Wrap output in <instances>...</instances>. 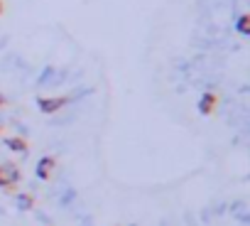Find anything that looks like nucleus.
I'll return each mask as SVG.
<instances>
[{
    "label": "nucleus",
    "mask_w": 250,
    "mask_h": 226,
    "mask_svg": "<svg viewBox=\"0 0 250 226\" xmlns=\"http://www.w3.org/2000/svg\"><path fill=\"white\" fill-rule=\"evenodd\" d=\"M20 180V170H15L13 165H0V187H10Z\"/></svg>",
    "instance_id": "obj_1"
},
{
    "label": "nucleus",
    "mask_w": 250,
    "mask_h": 226,
    "mask_svg": "<svg viewBox=\"0 0 250 226\" xmlns=\"http://www.w3.org/2000/svg\"><path fill=\"white\" fill-rule=\"evenodd\" d=\"M54 167H57L54 158H42V160L37 162V177H40V180H49L52 172H54Z\"/></svg>",
    "instance_id": "obj_2"
},
{
    "label": "nucleus",
    "mask_w": 250,
    "mask_h": 226,
    "mask_svg": "<svg viewBox=\"0 0 250 226\" xmlns=\"http://www.w3.org/2000/svg\"><path fill=\"white\" fill-rule=\"evenodd\" d=\"M66 101H69V98H40V108H42L44 113H54V111H59Z\"/></svg>",
    "instance_id": "obj_3"
},
{
    "label": "nucleus",
    "mask_w": 250,
    "mask_h": 226,
    "mask_svg": "<svg viewBox=\"0 0 250 226\" xmlns=\"http://www.w3.org/2000/svg\"><path fill=\"white\" fill-rule=\"evenodd\" d=\"M5 145L15 153H27V143L22 138H5Z\"/></svg>",
    "instance_id": "obj_4"
},
{
    "label": "nucleus",
    "mask_w": 250,
    "mask_h": 226,
    "mask_svg": "<svg viewBox=\"0 0 250 226\" xmlns=\"http://www.w3.org/2000/svg\"><path fill=\"white\" fill-rule=\"evenodd\" d=\"M213 103H216V98H213L211 93H206V96L201 98V103H199V111L204 113V116H208V113L213 111Z\"/></svg>",
    "instance_id": "obj_5"
},
{
    "label": "nucleus",
    "mask_w": 250,
    "mask_h": 226,
    "mask_svg": "<svg viewBox=\"0 0 250 226\" xmlns=\"http://www.w3.org/2000/svg\"><path fill=\"white\" fill-rule=\"evenodd\" d=\"M18 204H20V209H32L35 206V199L30 194H20L18 197Z\"/></svg>",
    "instance_id": "obj_6"
},
{
    "label": "nucleus",
    "mask_w": 250,
    "mask_h": 226,
    "mask_svg": "<svg viewBox=\"0 0 250 226\" xmlns=\"http://www.w3.org/2000/svg\"><path fill=\"white\" fill-rule=\"evenodd\" d=\"M238 27H240V32H248V18H240V25Z\"/></svg>",
    "instance_id": "obj_7"
}]
</instances>
